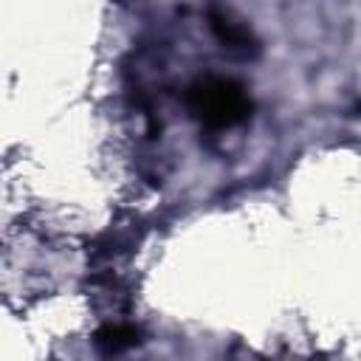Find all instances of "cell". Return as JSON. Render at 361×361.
<instances>
[{
  "label": "cell",
  "mask_w": 361,
  "mask_h": 361,
  "mask_svg": "<svg viewBox=\"0 0 361 361\" xmlns=\"http://www.w3.org/2000/svg\"><path fill=\"white\" fill-rule=\"evenodd\" d=\"M189 107L209 127H231L248 118L251 99L243 85L231 79H200L189 87Z\"/></svg>",
  "instance_id": "1"
},
{
  "label": "cell",
  "mask_w": 361,
  "mask_h": 361,
  "mask_svg": "<svg viewBox=\"0 0 361 361\" xmlns=\"http://www.w3.org/2000/svg\"><path fill=\"white\" fill-rule=\"evenodd\" d=\"M99 344H107V350H124L130 344H135V330L133 327H104L96 338Z\"/></svg>",
  "instance_id": "2"
}]
</instances>
